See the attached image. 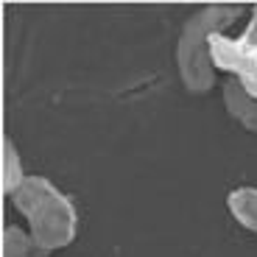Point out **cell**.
Here are the masks:
<instances>
[{"label": "cell", "instance_id": "6da1fadb", "mask_svg": "<svg viewBox=\"0 0 257 257\" xmlns=\"http://www.w3.org/2000/svg\"><path fill=\"white\" fill-rule=\"evenodd\" d=\"M12 204L26 215L28 232H31L34 243L39 246V251L45 257L76 240L78 235L76 204L48 176L31 174L23 182V187L12 196Z\"/></svg>", "mask_w": 257, "mask_h": 257}, {"label": "cell", "instance_id": "7a4b0ae2", "mask_svg": "<svg viewBox=\"0 0 257 257\" xmlns=\"http://www.w3.org/2000/svg\"><path fill=\"white\" fill-rule=\"evenodd\" d=\"M240 14H243L240 6L215 3V6L193 12L185 20L179 39H176V70H179V81L187 92H193V95L210 92V87L215 84V73H218L212 64L210 39L212 34H224Z\"/></svg>", "mask_w": 257, "mask_h": 257}, {"label": "cell", "instance_id": "3957f363", "mask_svg": "<svg viewBox=\"0 0 257 257\" xmlns=\"http://www.w3.org/2000/svg\"><path fill=\"white\" fill-rule=\"evenodd\" d=\"M210 53H212L215 70L226 73L229 78H238L240 84H254L257 81V6L240 37L212 34Z\"/></svg>", "mask_w": 257, "mask_h": 257}, {"label": "cell", "instance_id": "277c9868", "mask_svg": "<svg viewBox=\"0 0 257 257\" xmlns=\"http://www.w3.org/2000/svg\"><path fill=\"white\" fill-rule=\"evenodd\" d=\"M221 95H224V109L232 120H238L246 132H254L257 135V98H251L246 92V87L238 78H226L224 87H221Z\"/></svg>", "mask_w": 257, "mask_h": 257}, {"label": "cell", "instance_id": "5b68a950", "mask_svg": "<svg viewBox=\"0 0 257 257\" xmlns=\"http://www.w3.org/2000/svg\"><path fill=\"white\" fill-rule=\"evenodd\" d=\"M226 207H229L232 218L238 221L246 232H254L257 235V187H235V190L226 196Z\"/></svg>", "mask_w": 257, "mask_h": 257}, {"label": "cell", "instance_id": "8992f818", "mask_svg": "<svg viewBox=\"0 0 257 257\" xmlns=\"http://www.w3.org/2000/svg\"><path fill=\"white\" fill-rule=\"evenodd\" d=\"M28 179L23 160H20V151L9 137H3V196L12 199L14 193L23 187V182Z\"/></svg>", "mask_w": 257, "mask_h": 257}, {"label": "cell", "instance_id": "52a82bcc", "mask_svg": "<svg viewBox=\"0 0 257 257\" xmlns=\"http://www.w3.org/2000/svg\"><path fill=\"white\" fill-rule=\"evenodd\" d=\"M3 257H45L34 243L31 232L20 226H6L3 229Z\"/></svg>", "mask_w": 257, "mask_h": 257}, {"label": "cell", "instance_id": "ba28073f", "mask_svg": "<svg viewBox=\"0 0 257 257\" xmlns=\"http://www.w3.org/2000/svg\"><path fill=\"white\" fill-rule=\"evenodd\" d=\"M243 87H246V92H249L251 98H257V81L254 84H243Z\"/></svg>", "mask_w": 257, "mask_h": 257}]
</instances>
